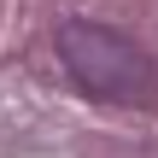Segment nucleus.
<instances>
[{"label": "nucleus", "instance_id": "obj_1", "mask_svg": "<svg viewBox=\"0 0 158 158\" xmlns=\"http://www.w3.org/2000/svg\"><path fill=\"white\" fill-rule=\"evenodd\" d=\"M59 47V64L70 70V82L94 100H111V106H147L158 94V76H152V59L111 23H88V18H70L59 23L53 35Z\"/></svg>", "mask_w": 158, "mask_h": 158}]
</instances>
